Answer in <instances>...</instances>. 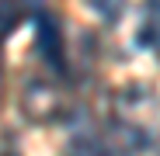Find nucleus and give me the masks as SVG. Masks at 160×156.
Here are the masks:
<instances>
[{
	"label": "nucleus",
	"instance_id": "f257e3e1",
	"mask_svg": "<svg viewBox=\"0 0 160 156\" xmlns=\"http://www.w3.org/2000/svg\"><path fill=\"white\" fill-rule=\"evenodd\" d=\"M35 49L52 69L63 73V35H59V21L52 14H38L35 17Z\"/></svg>",
	"mask_w": 160,
	"mask_h": 156
},
{
	"label": "nucleus",
	"instance_id": "f03ea898",
	"mask_svg": "<svg viewBox=\"0 0 160 156\" xmlns=\"http://www.w3.org/2000/svg\"><path fill=\"white\" fill-rule=\"evenodd\" d=\"M136 45L160 56V0H146L143 4V17L136 28Z\"/></svg>",
	"mask_w": 160,
	"mask_h": 156
},
{
	"label": "nucleus",
	"instance_id": "7ed1b4c3",
	"mask_svg": "<svg viewBox=\"0 0 160 156\" xmlns=\"http://www.w3.org/2000/svg\"><path fill=\"white\" fill-rule=\"evenodd\" d=\"M24 111H28L35 121H49L52 115L59 111V97L52 87L45 83H32L28 90H24Z\"/></svg>",
	"mask_w": 160,
	"mask_h": 156
},
{
	"label": "nucleus",
	"instance_id": "20e7f679",
	"mask_svg": "<svg viewBox=\"0 0 160 156\" xmlns=\"http://www.w3.org/2000/svg\"><path fill=\"white\" fill-rule=\"evenodd\" d=\"M84 4H87L101 21H108V24H115V21L125 14V0H84Z\"/></svg>",
	"mask_w": 160,
	"mask_h": 156
},
{
	"label": "nucleus",
	"instance_id": "39448f33",
	"mask_svg": "<svg viewBox=\"0 0 160 156\" xmlns=\"http://www.w3.org/2000/svg\"><path fill=\"white\" fill-rule=\"evenodd\" d=\"M70 156H108V149H104L98 139H77L73 142V149H70Z\"/></svg>",
	"mask_w": 160,
	"mask_h": 156
},
{
	"label": "nucleus",
	"instance_id": "423d86ee",
	"mask_svg": "<svg viewBox=\"0 0 160 156\" xmlns=\"http://www.w3.org/2000/svg\"><path fill=\"white\" fill-rule=\"evenodd\" d=\"M11 4H14V7L21 11V14H24V11H28V7H38L42 0H11Z\"/></svg>",
	"mask_w": 160,
	"mask_h": 156
},
{
	"label": "nucleus",
	"instance_id": "0eeeda50",
	"mask_svg": "<svg viewBox=\"0 0 160 156\" xmlns=\"http://www.w3.org/2000/svg\"><path fill=\"white\" fill-rule=\"evenodd\" d=\"M0 156H14V153H0Z\"/></svg>",
	"mask_w": 160,
	"mask_h": 156
}]
</instances>
